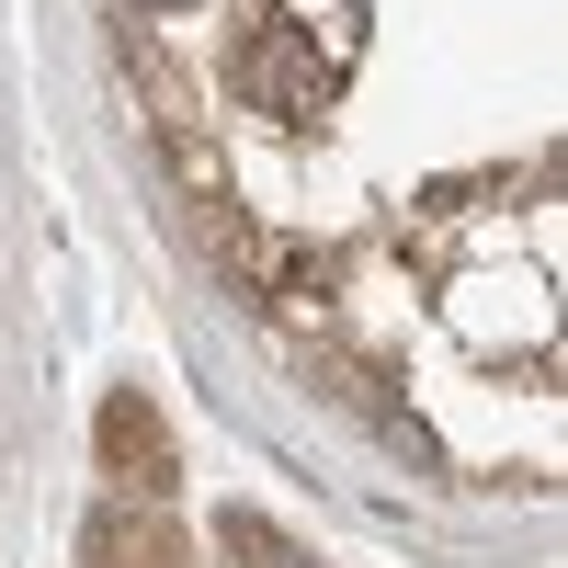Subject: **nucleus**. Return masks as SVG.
<instances>
[{"instance_id": "1", "label": "nucleus", "mask_w": 568, "mask_h": 568, "mask_svg": "<svg viewBox=\"0 0 568 568\" xmlns=\"http://www.w3.org/2000/svg\"><path fill=\"white\" fill-rule=\"evenodd\" d=\"M240 91H251V103H273V114H307L318 91H329V58H318L284 12H262V23L240 34Z\"/></svg>"}, {"instance_id": "2", "label": "nucleus", "mask_w": 568, "mask_h": 568, "mask_svg": "<svg viewBox=\"0 0 568 568\" xmlns=\"http://www.w3.org/2000/svg\"><path fill=\"white\" fill-rule=\"evenodd\" d=\"M103 478L125 500H171V444H160V409L136 398V387L103 398Z\"/></svg>"}, {"instance_id": "3", "label": "nucleus", "mask_w": 568, "mask_h": 568, "mask_svg": "<svg viewBox=\"0 0 568 568\" xmlns=\"http://www.w3.org/2000/svg\"><path fill=\"white\" fill-rule=\"evenodd\" d=\"M125 12H194V0H125Z\"/></svg>"}]
</instances>
